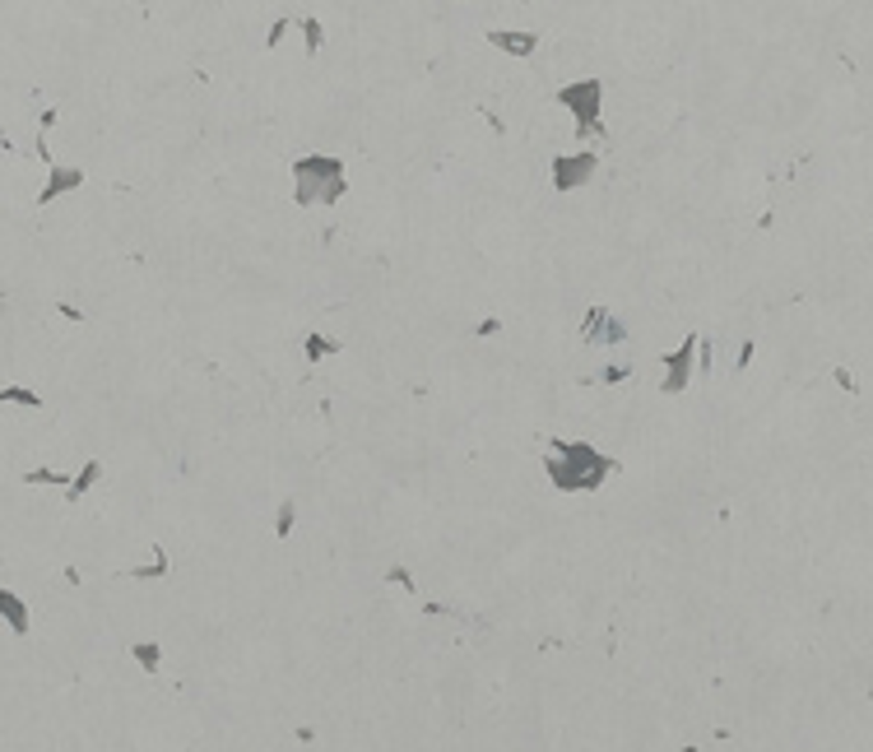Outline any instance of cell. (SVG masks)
Segmentation results:
<instances>
[{"instance_id": "obj_3", "label": "cell", "mask_w": 873, "mask_h": 752, "mask_svg": "<svg viewBox=\"0 0 873 752\" xmlns=\"http://www.w3.org/2000/svg\"><path fill=\"white\" fill-rule=\"evenodd\" d=\"M558 103L576 112L581 131L604 135V126H599V79H581V84H567V89L558 93Z\"/></svg>"}, {"instance_id": "obj_7", "label": "cell", "mask_w": 873, "mask_h": 752, "mask_svg": "<svg viewBox=\"0 0 873 752\" xmlns=\"http://www.w3.org/2000/svg\"><path fill=\"white\" fill-rule=\"evenodd\" d=\"M493 43H497L502 51H516V56H530V51H535V43H539V37H535V33H493Z\"/></svg>"}, {"instance_id": "obj_2", "label": "cell", "mask_w": 873, "mask_h": 752, "mask_svg": "<svg viewBox=\"0 0 873 752\" xmlns=\"http://www.w3.org/2000/svg\"><path fill=\"white\" fill-rule=\"evenodd\" d=\"M293 177H298V205H316V200H339L344 195V168L339 158H302L293 162Z\"/></svg>"}, {"instance_id": "obj_11", "label": "cell", "mask_w": 873, "mask_h": 752, "mask_svg": "<svg viewBox=\"0 0 873 752\" xmlns=\"http://www.w3.org/2000/svg\"><path fill=\"white\" fill-rule=\"evenodd\" d=\"M316 43H321V28H316V19H307V47L316 51Z\"/></svg>"}, {"instance_id": "obj_5", "label": "cell", "mask_w": 873, "mask_h": 752, "mask_svg": "<svg viewBox=\"0 0 873 752\" xmlns=\"http://www.w3.org/2000/svg\"><path fill=\"white\" fill-rule=\"evenodd\" d=\"M627 330H623V321H608L604 312H591V321H585V339L591 344H618Z\"/></svg>"}, {"instance_id": "obj_9", "label": "cell", "mask_w": 873, "mask_h": 752, "mask_svg": "<svg viewBox=\"0 0 873 752\" xmlns=\"http://www.w3.org/2000/svg\"><path fill=\"white\" fill-rule=\"evenodd\" d=\"M330 349H335V344H330V339H321V335H312V339H307V353H312V358L330 353Z\"/></svg>"}, {"instance_id": "obj_10", "label": "cell", "mask_w": 873, "mask_h": 752, "mask_svg": "<svg viewBox=\"0 0 873 752\" xmlns=\"http://www.w3.org/2000/svg\"><path fill=\"white\" fill-rule=\"evenodd\" d=\"M135 655L145 660V669H158V645H135Z\"/></svg>"}, {"instance_id": "obj_6", "label": "cell", "mask_w": 873, "mask_h": 752, "mask_svg": "<svg viewBox=\"0 0 873 752\" xmlns=\"http://www.w3.org/2000/svg\"><path fill=\"white\" fill-rule=\"evenodd\" d=\"M693 353H697V339H687L683 349H679L674 358H669V368H674V376L664 381V391H669V395H679L683 385H687V362H693Z\"/></svg>"}, {"instance_id": "obj_8", "label": "cell", "mask_w": 873, "mask_h": 752, "mask_svg": "<svg viewBox=\"0 0 873 752\" xmlns=\"http://www.w3.org/2000/svg\"><path fill=\"white\" fill-rule=\"evenodd\" d=\"M0 613H10V627H14V632H24V627H28V622H24V613H28V608L19 604L14 595H0Z\"/></svg>"}, {"instance_id": "obj_1", "label": "cell", "mask_w": 873, "mask_h": 752, "mask_svg": "<svg viewBox=\"0 0 873 752\" xmlns=\"http://www.w3.org/2000/svg\"><path fill=\"white\" fill-rule=\"evenodd\" d=\"M608 470H614V460H604L595 446H581V441H553L548 446V479H553L562 493L599 487Z\"/></svg>"}, {"instance_id": "obj_4", "label": "cell", "mask_w": 873, "mask_h": 752, "mask_svg": "<svg viewBox=\"0 0 873 752\" xmlns=\"http://www.w3.org/2000/svg\"><path fill=\"white\" fill-rule=\"evenodd\" d=\"M595 172V158L591 154H576V158H558L553 162V186L558 191H572V186H581L585 177Z\"/></svg>"}]
</instances>
